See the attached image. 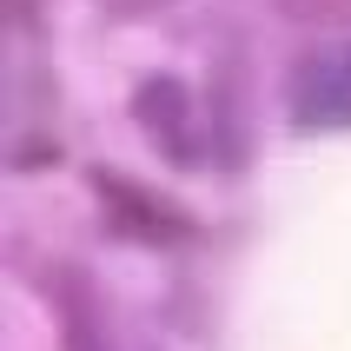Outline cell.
I'll return each instance as SVG.
<instances>
[{
	"label": "cell",
	"mask_w": 351,
	"mask_h": 351,
	"mask_svg": "<svg viewBox=\"0 0 351 351\" xmlns=\"http://www.w3.org/2000/svg\"><path fill=\"white\" fill-rule=\"evenodd\" d=\"M86 186H93L99 213H106V232L133 239V245L166 252V245H193V239H199V219H193V213H179L166 193H153V186H139V179L113 173V166H93V173H86Z\"/></svg>",
	"instance_id": "6da1fadb"
},
{
	"label": "cell",
	"mask_w": 351,
	"mask_h": 351,
	"mask_svg": "<svg viewBox=\"0 0 351 351\" xmlns=\"http://www.w3.org/2000/svg\"><path fill=\"white\" fill-rule=\"evenodd\" d=\"M285 119L305 133L351 126V40H318L285 73Z\"/></svg>",
	"instance_id": "7a4b0ae2"
},
{
	"label": "cell",
	"mask_w": 351,
	"mask_h": 351,
	"mask_svg": "<svg viewBox=\"0 0 351 351\" xmlns=\"http://www.w3.org/2000/svg\"><path fill=\"white\" fill-rule=\"evenodd\" d=\"M133 119H139V133L159 146L166 166H179V173L206 166V119H199V93L179 73H146V80H139V86H133Z\"/></svg>",
	"instance_id": "3957f363"
},
{
	"label": "cell",
	"mask_w": 351,
	"mask_h": 351,
	"mask_svg": "<svg viewBox=\"0 0 351 351\" xmlns=\"http://www.w3.org/2000/svg\"><path fill=\"white\" fill-rule=\"evenodd\" d=\"M106 14H119V20H139V14H159V7H173V0H99Z\"/></svg>",
	"instance_id": "277c9868"
}]
</instances>
